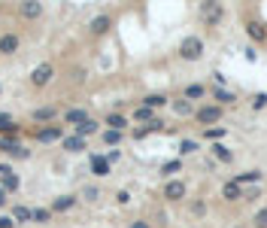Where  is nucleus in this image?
I'll list each match as a JSON object with an SVG mask.
<instances>
[{
    "label": "nucleus",
    "instance_id": "obj_1",
    "mask_svg": "<svg viewBox=\"0 0 267 228\" xmlns=\"http://www.w3.org/2000/svg\"><path fill=\"white\" fill-rule=\"evenodd\" d=\"M222 116H225V107H219V103H204V107L194 110V122L204 128H216L222 122Z\"/></svg>",
    "mask_w": 267,
    "mask_h": 228
},
{
    "label": "nucleus",
    "instance_id": "obj_2",
    "mask_svg": "<svg viewBox=\"0 0 267 228\" xmlns=\"http://www.w3.org/2000/svg\"><path fill=\"white\" fill-rule=\"evenodd\" d=\"M179 58L182 61H201L204 58V40L198 33H188V37L179 43Z\"/></svg>",
    "mask_w": 267,
    "mask_h": 228
},
{
    "label": "nucleus",
    "instance_id": "obj_3",
    "mask_svg": "<svg viewBox=\"0 0 267 228\" xmlns=\"http://www.w3.org/2000/svg\"><path fill=\"white\" fill-rule=\"evenodd\" d=\"M198 15L204 19L207 28H212V25H219L225 19V6L216 3V0H204V3H198Z\"/></svg>",
    "mask_w": 267,
    "mask_h": 228
},
{
    "label": "nucleus",
    "instance_id": "obj_4",
    "mask_svg": "<svg viewBox=\"0 0 267 228\" xmlns=\"http://www.w3.org/2000/svg\"><path fill=\"white\" fill-rule=\"evenodd\" d=\"M243 31L252 43H267V25L258 15H243Z\"/></svg>",
    "mask_w": 267,
    "mask_h": 228
},
{
    "label": "nucleus",
    "instance_id": "obj_5",
    "mask_svg": "<svg viewBox=\"0 0 267 228\" xmlns=\"http://www.w3.org/2000/svg\"><path fill=\"white\" fill-rule=\"evenodd\" d=\"M185 195H188V186L182 183V180H167L164 183V198L167 201H185Z\"/></svg>",
    "mask_w": 267,
    "mask_h": 228
},
{
    "label": "nucleus",
    "instance_id": "obj_6",
    "mask_svg": "<svg viewBox=\"0 0 267 228\" xmlns=\"http://www.w3.org/2000/svg\"><path fill=\"white\" fill-rule=\"evenodd\" d=\"M52 76H55V67H52L49 61L40 64V67H33V73H30V85H37V89H43V85L52 82Z\"/></svg>",
    "mask_w": 267,
    "mask_h": 228
},
{
    "label": "nucleus",
    "instance_id": "obj_7",
    "mask_svg": "<svg viewBox=\"0 0 267 228\" xmlns=\"http://www.w3.org/2000/svg\"><path fill=\"white\" fill-rule=\"evenodd\" d=\"M113 28V15H94V19L91 22H88V31H91V37H103V33L106 31H110Z\"/></svg>",
    "mask_w": 267,
    "mask_h": 228
},
{
    "label": "nucleus",
    "instance_id": "obj_8",
    "mask_svg": "<svg viewBox=\"0 0 267 228\" xmlns=\"http://www.w3.org/2000/svg\"><path fill=\"white\" fill-rule=\"evenodd\" d=\"M243 195H246V189H243V186H237L234 180H228V183L222 186V201H228V204L243 201Z\"/></svg>",
    "mask_w": 267,
    "mask_h": 228
},
{
    "label": "nucleus",
    "instance_id": "obj_9",
    "mask_svg": "<svg viewBox=\"0 0 267 228\" xmlns=\"http://www.w3.org/2000/svg\"><path fill=\"white\" fill-rule=\"evenodd\" d=\"M76 201H79L76 195H58L55 201H52L49 210H52V213H67V210H73V207H76Z\"/></svg>",
    "mask_w": 267,
    "mask_h": 228
},
{
    "label": "nucleus",
    "instance_id": "obj_10",
    "mask_svg": "<svg viewBox=\"0 0 267 228\" xmlns=\"http://www.w3.org/2000/svg\"><path fill=\"white\" fill-rule=\"evenodd\" d=\"M91 170H94V177H110L113 164L106 162V155H91Z\"/></svg>",
    "mask_w": 267,
    "mask_h": 228
},
{
    "label": "nucleus",
    "instance_id": "obj_11",
    "mask_svg": "<svg viewBox=\"0 0 267 228\" xmlns=\"http://www.w3.org/2000/svg\"><path fill=\"white\" fill-rule=\"evenodd\" d=\"M61 137H64V128H61V125H49V128H43V131L37 134L40 143H52V140H61Z\"/></svg>",
    "mask_w": 267,
    "mask_h": 228
},
{
    "label": "nucleus",
    "instance_id": "obj_12",
    "mask_svg": "<svg viewBox=\"0 0 267 228\" xmlns=\"http://www.w3.org/2000/svg\"><path fill=\"white\" fill-rule=\"evenodd\" d=\"M212 100H219V107H234V103H237V95L228 92V89H212Z\"/></svg>",
    "mask_w": 267,
    "mask_h": 228
},
{
    "label": "nucleus",
    "instance_id": "obj_13",
    "mask_svg": "<svg viewBox=\"0 0 267 228\" xmlns=\"http://www.w3.org/2000/svg\"><path fill=\"white\" fill-rule=\"evenodd\" d=\"M204 95H207V85H204V82H188V85H185V92H182L185 100H201Z\"/></svg>",
    "mask_w": 267,
    "mask_h": 228
},
{
    "label": "nucleus",
    "instance_id": "obj_14",
    "mask_svg": "<svg viewBox=\"0 0 267 228\" xmlns=\"http://www.w3.org/2000/svg\"><path fill=\"white\" fill-rule=\"evenodd\" d=\"M12 52H19V37L15 33H3L0 37V55H12Z\"/></svg>",
    "mask_w": 267,
    "mask_h": 228
},
{
    "label": "nucleus",
    "instance_id": "obj_15",
    "mask_svg": "<svg viewBox=\"0 0 267 228\" xmlns=\"http://www.w3.org/2000/svg\"><path fill=\"white\" fill-rule=\"evenodd\" d=\"M19 12L25 15V19H40V15H43V3H37V0H28V3L19 6Z\"/></svg>",
    "mask_w": 267,
    "mask_h": 228
},
{
    "label": "nucleus",
    "instance_id": "obj_16",
    "mask_svg": "<svg viewBox=\"0 0 267 228\" xmlns=\"http://www.w3.org/2000/svg\"><path fill=\"white\" fill-rule=\"evenodd\" d=\"M103 122L110 125V131H124V128H128V116H121V113H116V110L106 116Z\"/></svg>",
    "mask_w": 267,
    "mask_h": 228
},
{
    "label": "nucleus",
    "instance_id": "obj_17",
    "mask_svg": "<svg viewBox=\"0 0 267 228\" xmlns=\"http://www.w3.org/2000/svg\"><path fill=\"white\" fill-rule=\"evenodd\" d=\"M234 183L237 186H255V183H261V170H246V173H237V177H234Z\"/></svg>",
    "mask_w": 267,
    "mask_h": 228
},
{
    "label": "nucleus",
    "instance_id": "obj_18",
    "mask_svg": "<svg viewBox=\"0 0 267 228\" xmlns=\"http://www.w3.org/2000/svg\"><path fill=\"white\" fill-rule=\"evenodd\" d=\"M100 131V122H94V119H85L82 125H76V137H91V134H97Z\"/></svg>",
    "mask_w": 267,
    "mask_h": 228
},
{
    "label": "nucleus",
    "instance_id": "obj_19",
    "mask_svg": "<svg viewBox=\"0 0 267 228\" xmlns=\"http://www.w3.org/2000/svg\"><path fill=\"white\" fill-rule=\"evenodd\" d=\"M170 107H173V113H176V116H194V103H191V100H185V98L170 100Z\"/></svg>",
    "mask_w": 267,
    "mask_h": 228
},
{
    "label": "nucleus",
    "instance_id": "obj_20",
    "mask_svg": "<svg viewBox=\"0 0 267 228\" xmlns=\"http://www.w3.org/2000/svg\"><path fill=\"white\" fill-rule=\"evenodd\" d=\"M55 116H58V110H55V107H37V110L30 113V119H33V122H52Z\"/></svg>",
    "mask_w": 267,
    "mask_h": 228
},
{
    "label": "nucleus",
    "instance_id": "obj_21",
    "mask_svg": "<svg viewBox=\"0 0 267 228\" xmlns=\"http://www.w3.org/2000/svg\"><path fill=\"white\" fill-rule=\"evenodd\" d=\"M155 131H164V122H161V119H155V122H149V125L137 128V131H134V137H137V140H143L146 134H155Z\"/></svg>",
    "mask_w": 267,
    "mask_h": 228
},
{
    "label": "nucleus",
    "instance_id": "obj_22",
    "mask_svg": "<svg viewBox=\"0 0 267 228\" xmlns=\"http://www.w3.org/2000/svg\"><path fill=\"white\" fill-rule=\"evenodd\" d=\"M212 155H216V162H222V164L234 162V152H231L228 146H222V143H212Z\"/></svg>",
    "mask_w": 267,
    "mask_h": 228
},
{
    "label": "nucleus",
    "instance_id": "obj_23",
    "mask_svg": "<svg viewBox=\"0 0 267 228\" xmlns=\"http://www.w3.org/2000/svg\"><path fill=\"white\" fill-rule=\"evenodd\" d=\"M0 149H6L9 155H19V159H28V149H25V146H19L15 140H0Z\"/></svg>",
    "mask_w": 267,
    "mask_h": 228
},
{
    "label": "nucleus",
    "instance_id": "obj_24",
    "mask_svg": "<svg viewBox=\"0 0 267 228\" xmlns=\"http://www.w3.org/2000/svg\"><path fill=\"white\" fill-rule=\"evenodd\" d=\"M85 119H91L85 110H67V113H64V122H67V125H82Z\"/></svg>",
    "mask_w": 267,
    "mask_h": 228
},
{
    "label": "nucleus",
    "instance_id": "obj_25",
    "mask_svg": "<svg viewBox=\"0 0 267 228\" xmlns=\"http://www.w3.org/2000/svg\"><path fill=\"white\" fill-rule=\"evenodd\" d=\"M164 103H170L167 95H146L143 98V107H149V110H158V107H164Z\"/></svg>",
    "mask_w": 267,
    "mask_h": 228
},
{
    "label": "nucleus",
    "instance_id": "obj_26",
    "mask_svg": "<svg viewBox=\"0 0 267 228\" xmlns=\"http://www.w3.org/2000/svg\"><path fill=\"white\" fill-rule=\"evenodd\" d=\"M64 149H67V152H82V149H85V140L76 137V134H73V137H64Z\"/></svg>",
    "mask_w": 267,
    "mask_h": 228
},
{
    "label": "nucleus",
    "instance_id": "obj_27",
    "mask_svg": "<svg viewBox=\"0 0 267 228\" xmlns=\"http://www.w3.org/2000/svg\"><path fill=\"white\" fill-rule=\"evenodd\" d=\"M134 119H137V122H146V125H149V122H155V110H149V107H143V103H140V107L134 110Z\"/></svg>",
    "mask_w": 267,
    "mask_h": 228
},
{
    "label": "nucleus",
    "instance_id": "obj_28",
    "mask_svg": "<svg viewBox=\"0 0 267 228\" xmlns=\"http://www.w3.org/2000/svg\"><path fill=\"white\" fill-rule=\"evenodd\" d=\"M100 137H103V143H106V146H119V143H121V137H124V131H110V128H106Z\"/></svg>",
    "mask_w": 267,
    "mask_h": 228
},
{
    "label": "nucleus",
    "instance_id": "obj_29",
    "mask_svg": "<svg viewBox=\"0 0 267 228\" xmlns=\"http://www.w3.org/2000/svg\"><path fill=\"white\" fill-rule=\"evenodd\" d=\"M182 170V162L179 159H173V162H164L161 164V173H164V177H173V173H179Z\"/></svg>",
    "mask_w": 267,
    "mask_h": 228
},
{
    "label": "nucleus",
    "instance_id": "obj_30",
    "mask_svg": "<svg viewBox=\"0 0 267 228\" xmlns=\"http://www.w3.org/2000/svg\"><path fill=\"white\" fill-rule=\"evenodd\" d=\"M30 219L33 222H52V210H46V207H37V210H33V213H30Z\"/></svg>",
    "mask_w": 267,
    "mask_h": 228
},
{
    "label": "nucleus",
    "instance_id": "obj_31",
    "mask_svg": "<svg viewBox=\"0 0 267 228\" xmlns=\"http://www.w3.org/2000/svg\"><path fill=\"white\" fill-rule=\"evenodd\" d=\"M30 213H33L30 207H15V210H12V219H15V222H30Z\"/></svg>",
    "mask_w": 267,
    "mask_h": 228
},
{
    "label": "nucleus",
    "instance_id": "obj_32",
    "mask_svg": "<svg viewBox=\"0 0 267 228\" xmlns=\"http://www.w3.org/2000/svg\"><path fill=\"white\" fill-rule=\"evenodd\" d=\"M225 134H228V128H204V137L207 140H216V143L225 140Z\"/></svg>",
    "mask_w": 267,
    "mask_h": 228
},
{
    "label": "nucleus",
    "instance_id": "obj_33",
    "mask_svg": "<svg viewBox=\"0 0 267 228\" xmlns=\"http://www.w3.org/2000/svg\"><path fill=\"white\" fill-rule=\"evenodd\" d=\"M252 225H255V228H267V207L255 210V216H252Z\"/></svg>",
    "mask_w": 267,
    "mask_h": 228
},
{
    "label": "nucleus",
    "instance_id": "obj_34",
    "mask_svg": "<svg viewBox=\"0 0 267 228\" xmlns=\"http://www.w3.org/2000/svg\"><path fill=\"white\" fill-rule=\"evenodd\" d=\"M19 125H15V119L6 116V113H0V131H15Z\"/></svg>",
    "mask_w": 267,
    "mask_h": 228
},
{
    "label": "nucleus",
    "instance_id": "obj_35",
    "mask_svg": "<svg viewBox=\"0 0 267 228\" xmlns=\"http://www.w3.org/2000/svg\"><path fill=\"white\" fill-rule=\"evenodd\" d=\"M3 186H6V192H15V189L22 186V180L15 177V173H6V177H3Z\"/></svg>",
    "mask_w": 267,
    "mask_h": 228
},
{
    "label": "nucleus",
    "instance_id": "obj_36",
    "mask_svg": "<svg viewBox=\"0 0 267 228\" xmlns=\"http://www.w3.org/2000/svg\"><path fill=\"white\" fill-rule=\"evenodd\" d=\"M82 198H85V201H97V198H100V189H97V186H85V189H82Z\"/></svg>",
    "mask_w": 267,
    "mask_h": 228
},
{
    "label": "nucleus",
    "instance_id": "obj_37",
    "mask_svg": "<svg viewBox=\"0 0 267 228\" xmlns=\"http://www.w3.org/2000/svg\"><path fill=\"white\" fill-rule=\"evenodd\" d=\"M179 152H182V155L198 152V140H182V143H179Z\"/></svg>",
    "mask_w": 267,
    "mask_h": 228
},
{
    "label": "nucleus",
    "instance_id": "obj_38",
    "mask_svg": "<svg viewBox=\"0 0 267 228\" xmlns=\"http://www.w3.org/2000/svg\"><path fill=\"white\" fill-rule=\"evenodd\" d=\"M116 201H119L121 207H124V204H131V192H128V189H119V192H116Z\"/></svg>",
    "mask_w": 267,
    "mask_h": 228
},
{
    "label": "nucleus",
    "instance_id": "obj_39",
    "mask_svg": "<svg viewBox=\"0 0 267 228\" xmlns=\"http://www.w3.org/2000/svg\"><path fill=\"white\" fill-rule=\"evenodd\" d=\"M191 213H194V216H204V213H207V204H204L201 198H198V201H191Z\"/></svg>",
    "mask_w": 267,
    "mask_h": 228
},
{
    "label": "nucleus",
    "instance_id": "obj_40",
    "mask_svg": "<svg viewBox=\"0 0 267 228\" xmlns=\"http://www.w3.org/2000/svg\"><path fill=\"white\" fill-rule=\"evenodd\" d=\"M252 107H255V110H264V107H267V95H255Z\"/></svg>",
    "mask_w": 267,
    "mask_h": 228
},
{
    "label": "nucleus",
    "instance_id": "obj_41",
    "mask_svg": "<svg viewBox=\"0 0 267 228\" xmlns=\"http://www.w3.org/2000/svg\"><path fill=\"white\" fill-rule=\"evenodd\" d=\"M15 225V219H9V216H0V228H12Z\"/></svg>",
    "mask_w": 267,
    "mask_h": 228
},
{
    "label": "nucleus",
    "instance_id": "obj_42",
    "mask_svg": "<svg viewBox=\"0 0 267 228\" xmlns=\"http://www.w3.org/2000/svg\"><path fill=\"white\" fill-rule=\"evenodd\" d=\"M131 228H152L146 219H137V222H131Z\"/></svg>",
    "mask_w": 267,
    "mask_h": 228
},
{
    "label": "nucleus",
    "instance_id": "obj_43",
    "mask_svg": "<svg viewBox=\"0 0 267 228\" xmlns=\"http://www.w3.org/2000/svg\"><path fill=\"white\" fill-rule=\"evenodd\" d=\"M6 204V192H3V186H0V207Z\"/></svg>",
    "mask_w": 267,
    "mask_h": 228
},
{
    "label": "nucleus",
    "instance_id": "obj_44",
    "mask_svg": "<svg viewBox=\"0 0 267 228\" xmlns=\"http://www.w3.org/2000/svg\"><path fill=\"white\" fill-rule=\"evenodd\" d=\"M234 228H243V225H234Z\"/></svg>",
    "mask_w": 267,
    "mask_h": 228
}]
</instances>
